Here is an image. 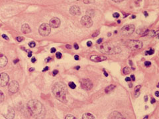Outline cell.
<instances>
[{
  "label": "cell",
  "instance_id": "obj_1",
  "mask_svg": "<svg viewBox=\"0 0 159 119\" xmlns=\"http://www.w3.org/2000/svg\"><path fill=\"white\" fill-rule=\"evenodd\" d=\"M27 108L30 114L36 119H42L46 115V110L44 105L36 99L30 100L27 103Z\"/></svg>",
  "mask_w": 159,
  "mask_h": 119
},
{
  "label": "cell",
  "instance_id": "obj_2",
  "mask_svg": "<svg viewBox=\"0 0 159 119\" xmlns=\"http://www.w3.org/2000/svg\"><path fill=\"white\" fill-rule=\"evenodd\" d=\"M52 91L54 96L56 97L61 103H66V94H67V88L65 84L61 82H57L55 84L53 88H52Z\"/></svg>",
  "mask_w": 159,
  "mask_h": 119
},
{
  "label": "cell",
  "instance_id": "obj_3",
  "mask_svg": "<svg viewBox=\"0 0 159 119\" xmlns=\"http://www.w3.org/2000/svg\"><path fill=\"white\" fill-rule=\"evenodd\" d=\"M99 50L101 52L104 54H116L121 52V48L118 47L113 45L109 42H104L99 47Z\"/></svg>",
  "mask_w": 159,
  "mask_h": 119
},
{
  "label": "cell",
  "instance_id": "obj_4",
  "mask_svg": "<svg viewBox=\"0 0 159 119\" xmlns=\"http://www.w3.org/2000/svg\"><path fill=\"white\" fill-rule=\"evenodd\" d=\"M127 47L132 50H139L143 47V42L137 40H129L125 42Z\"/></svg>",
  "mask_w": 159,
  "mask_h": 119
},
{
  "label": "cell",
  "instance_id": "obj_5",
  "mask_svg": "<svg viewBox=\"0 0 159 119\" xmlns=\"http://www.w3.org/2000/svg\"><path fill=\"white\" fill-rule=\"evenodd\" d=\"M51 30V28L49 25V24L47 23H42L40 26L39 29V32L40 35L43 36H47L50 34Z\"/></svg>",
  "mask_w": 159,
  "mask_h": 119
},
{
  "label": "cell",
  "instance_id": "obj_6",
  "mask_svg": "<svg viewBox=\"0 0 159 119\" xmlns=\"http://www.w3.org/2000/svg\"><path fill=\"white\" fill-rule=\"evenodd\" d=\"M80 85L81 87L83 89L86 90V91H89L90 89H92L93 87V83L90 79H80Z\"/></svg>",
  "mask_w": 159,
  "mask_h": 119
},
{
  "label": "cell",
  "instance_id": "obj_7",
  "mask_svg": "<svg viewBox=\"0 0 159 119\" xmlns=\"http://www.w3.org/2000/svg\"><path fill=\"white\" fill-rule=\"evenodd\" d=\"M134 30V26L133 25H127L124 26L121 29V34L123 36H130L133 34Z\"/></svg>",
  "mask_w": 159,
  "mask_h": 119
},
{
  "label": "cell",
  "instance_id": "obj_8",
  "mask_svg": "<svg viewBox=\"0 0 159 119\" xmlns=\"http://www.w3.org/2000/svg\"><path fill=\"white\" fill-rule=\"evenodd\" d=\"M19 89V85L17 81H12L8 85V90L11 93H17Z\"/></svg>",
  "mask_w": 159,
  "mask_h": 119
},
{
  "label": "cell",
  "instance_id": "obj_9",
  "mask_svg": "<svg viewBox=\"0 0 159 119\" xmlns=\"http://www.w3.org/2000/svg\"><path fill=\"white\" fill-rule=\"evenodd\" d=\"M80 23L82 25L87 27V28H90L93 25V21L91 20V18L87 16V15H85V16L82 17Z\"/></svg>",
  "mask_w": 159,
  "mask_h": 119
},
{
  "label": "cell",
  "instance_id": "obj_10",
  "mask_svg": "<svg viewBox=\"0 0 159 119\" xmlns=\"http://www.w3.org/2000/svg\"><path fill=\"white\" fill-rule=\"evenodd\" d=\"M10 81V77L6 73H1L0 74V86L5 87L7 85Z\"/></svg>",
  "mask_w": 159,
  "mask_h": 119
},
{
  "label": "cell",
  "instance_id": "obj_11",
  "mask_svg": "<svg viewBox=\"0 0 159 119\" xmlns=\"http://www.w3.org/2000/svg\"><path fill=\"white\" fill-rule=\"evenodd\" d=\"M109 119H127V118L123 114L118 111H114L110 114Z\"/></svg>",
  "mask_w": 159,
  "mask_h": 119
},
{
  "label": "cell",
  "instance_id": "obj_12",
  "mask_svg": "<svg viewBox=\"0 0 159 119\" xmlns=\"http://www.w3.org/2000/svg\"><path fill=\"white\" fill-rule=\"evenodd\" d=\"M60 25V20L57 17H53L50 21L49 25L51 28H58Z\"/></svg>",
  "mask_w": 159,
  "mask_h": 119
},
{
  "label": "cell",
  "instance_id": "obj_13",
  "mask_svg": "<svg viewBox=\"0 0 159 119\" xmlns=\"http://www.w3.org/2000/svg\"><path fill=\"white\" fill-rule=\"evenodd\" d=\"M4 117L6 119H13L15 117V111L11 106H8L7 113L5 114Z\"/></svg>",
  "mask_w": 159,
  "mask_h": 119
},
{
  "label": "cell",
  "instance_id": "obj_14",
  "mask_svg": "<svg viewBox=\"0 0 159 119\" xmlns=\"http://www.w3.org/2000/svg\"><path fill=\"white\" fill-rule=\"evenodd\" d=\"M107 60V58L105 56H97V55H93V56H90V60L93 61L95 62H100L102 61H105Z\"/></svg>",
  "mask_w": 159,
  "mask_h": 119
},
{
  "label": "cell",
  "instance_id": "obj_15",
  "mask_svg": "<svg viewBox=\"0 0 159 119\" xmlns=\"http://www.w3.org/2000/svg\"><path fill=\"white\" fill-rule=\"evenodd\" d=\"M70 13L72 15H80V13H81L80 9L78 6L73 5L70 9Z\"/></svg>",
  "mask_w": 159,
  "mask_h": 119
},
{
  "label": "cell",
  "instance_id": "obj_16",
  "mask_svg": "<svg viewBox=\"0 0 159 119\" xmlns=\"http://www.w3.org/2000/svg\"><path fill=\"white\" fill-rule=\"evenodd\" d=\"M7 64V58L4 54L0 53V68H4Z\"/></svg>",
  "mask_w": 159,
  "mask_h": 119
},
{
  "label": "cell",
  "instance_id": "obj_17",
  "mask_svg": "<svg viewBox=\"0 0 159 119\" xmlns=\"http://www.w3.org/2000/svg\"><path fill=\"white\" fill-rule=\"evenodd\" d=\"M21 31H22V33H23L24 34H28V33L31 31V29H30L28 24H24V25H23L22 27H21Z\"/></svg>",
  "mask_w": 159,
  "mask_h": 119
},
{
  "label": "cell",
  "instance_id": "obj_18",
  "mask_svg": "<svg viewBox=\"0 0 159 119\" xmlns=\"http://www.w3.org/2000/svg\"><path fill=\"white\" fill-rule=\"evenodd\" d=\"M149 32V30H148L146 28H139L137 29V34H139V35H141L143 36H146V35H148V33Z\"/></svg>",
  "mask_w": 159,
  "mask_h": 119
},
{
  "label": "cell",
  "instance_id": "obj_19",
  "mask_svg": "<svg viewBox=\"0 0 159 119\" xmlns=\"http://www.w3.org/2000/svg\"><path fill=\"white\" fill-rule=\"evenodd\" d=\"M115 88V86L114 85H109V86H108L106 88L105 92L107 94H108L109 93H111L112 91H114Z\"/></svg>",
  "mask_w": 159,
  "mask_h": 119
},
{
  "label": "cell",
  "instance_id": "obj_20",
  "mask_svg": "<svg viewBox=\"0 0 159 119\" xmlns=\"http://www.w3.org/2000/svg\"><path fill=\"white\" fill-rule=\"evenodd\" d=\"M82 119H96L94 117V116L91 113H85L82 116Z\"/></svg>",
  "mask_w": 159,
  "mask_h": 119
},
{
  "label": "cell",
  "instance_id": "obj_21",
  "mask_svg": "<svg viewBox=\"0 0 159 119\" xmlns=\"http://www.w3.org/2000/svg\"><path fill=\"white\" fill-rule=\"evenodd\" d=\"M123 74L125 75L129 74L131 73V69L129 68V67H125L123 69Z\"/></svg>",
  "mask_w": 159,
  "mask_h": 119
},
{
  "label": "cell",
  "instance_id": "obj_22",
  "mask_svg": "<svg viewBox=\"0 0 159 119\" xmlns=\"http://www.w3.org/2000/svg\"><path fill=\"white\" fill-rule=\"evenodd\" d=\"M68 85H69V87H70V88H71V89H75V88L76 87V84L74 83V82H72V81H71V82H69Z\"/></svg>",
  "mask_w": 159,
  "mask_h": 119
},
{
  "label": "cell",
  "instance_id": "obj_23",
  "mask_svg": "<svg viewBox=\"0 0 159 119\" xmlns=\"http://www.w3.org/2000/svg\"><path fill=\"white\" fill-rule=\"evenodd\" d=\"M4 100V95L1 91H0V103H2Z\"/></svg>",
  "mask_w": 159,
  "mask_h": 119
},
{
  "label": "cell",
  "instance_id": "obj_24",
  "mask_svg": "<svg viewBox=\"0 0 159 119\" xmlns=\"http://www.w3.org/2000/svg\"><path fill=\"white\" fill-rule=\"evenodd\" d=\"M100 30H96V32H95L94 34L92 35V37L93 38H95V37H96V36H98L100 35Z\"/></svg>",
  "mask_w": 159,
  "mask_h": 119
},
{
  "label": "cell",
  "instance_id": "obj_25",
  "mask_svg": "<svg viewBox=\"0 0 159 119\" xmlns=\"http://www.w3.org/2000/svg\"><path fill=\"white\" fill-rule=\"evenodd\" d=\"M65 119H77L74 116L72 115H66V117H65Z\"/></svg>",
  "mask_w": 159,
  "mask_h": 119
},
{
  "label": "cell",
  "instance_id": "obj_26",
  "mask_svg": "<svg viewBox=\"0 0 159 119\" xmlns=\"http://www.w3.org/2000/svg\"><path fill=\"white\" fill-rule=\"evenodd\" d=\"M155 52V51L154 50H152V49H151V50H149V51H146V54H149V55H152V54H153Z\"/></svg>",
  "mask_w": 159,
  "mask_h": 119
},
{
  "label": "cell",
  "instance_id": "obj_27",
  "mask_svg": "<svg viewBox=\"0 0 159 119\" xmlns=\"http://www.w3.org/2000/svg\"><path fill=\"white\" fill-rule=\"evenodd\" d=\"M35 45H36L35 42H33V41L30 42H29V46L30 47H31V48H34L35 47Z\"/></svg>",
  "mask_w": 159,
  "mask_h": 119
},
{
  "label": "cell",
  "instance_id": "obj_28",
  "mask_svg": "<svg viewBox=\"0 0 159 119\" xmlns=\"http://www.w3.org/2000/svg\"><path fill=\"white\" fill-rule=\"evenodd\" d=\"M140 87H141V86H140V85H137V86L135 87V89H134V92H135V93L139 92V90L140 89Z\"/></svg>",
  "mask_w": 159,
  "mask_h": 119
},
{
  "label": "cell",
  "instance_id": "obj_29",
  "mask_svg": "<svg viewBox=\"0 0 159 119\" xmlns=\"http://www.w3.org/2000/svg\"><path fill=\"white\" fill-rule=\"evenodd\" d=\"M56 56L57 58L60 59L61 58H62V54L59 52H56Z\"/></svg>",
  "mask_w": 159,
  "mask_h": 119
},
{
  "label": "cell",
  "instance_id": "obj_30",
  "mask_svg": "<svg viewBox=\"0 0 159 119\" xmlns=\"http://www.w3.org/2000/svg\"><path fill=\"white\" fill-rule=\"evenodd\" d=\"M151 62H149V61H146V62H145V66L146 67H149V66H151Z\"/></svg>",
  "mask_w": 159,
  "mask_h": 119
},
{
  "label": "cell",
  "instance_id": "obj_31",
  "mask_svg": "<svg viewBox=\"0 0 159 119\" xmlns=\"http://www.w3.org/2000/svg\"><path fill=\"white\" fill-rule=\"evenodd\" d=\"M16 39H17V41L18 42H21L22 41H23L24 38L23 37H21V36H18V37L16 38Z\"/></svg>",
  "mask_w": 159,
  "mask_h": 119
},
{
  "label": "cell",
  "instance_id": "obj_32",
  "mask_svg": "<svg viewBox=\"0 0 159 119\" xmlns=\"http://www.w3.org/2000/svg\"><path fill=\"white\" fill-rule=\"evenodd\" d=\"M58 73H59V71H58L57 69H55L53 72V75H56L58 74Z\"/></svg>",
  "mask_w": 159,
  "mask_h": 119
},
{
  "label": "cell",
  "instance_id": "obj_33",
  "mask_svg": "<svg viewBox=\"0 0 159 119\" xmlns=\"http://www.w3.org/2000/svg\"><path fill=\"white\" fill-rule=\"evenodd\" d=\"M113 16H114V17H115V18H117L119 17V13H114V15H113Z\"/></svg>",
  "mask_w": 159,
  "mask_h": 119
},
{
  "label": "cell",
  "instance_id": "obj_34",
  "mask_svg": "<svg viewBox=\"0 0 159 119\" xmlns=\"http://www.w3.org/2000/svg\"><path fill=\"white\" fill-rule=\"evenodd\" d=\"M2 37L4 38H5V40H7V41H8V40H9V38L7 37V36L6 35H5V34H3L2 35Z\"/></svg>",
  "mask_w": 159,
  "mask_h": 119
},
{
  "label": "cell",
  "instance_id": "obj_35",
  "mask_svg": "<svg viewBox=\"0 0 159 119\" xmlns=\"http://www.w3.org/2000/svg\"><path fill=\"white\" fill-rule=\"evenodd\" d=\"M91 45H92V42H91V41H88L87 42V46H88V47H90Z\"/></svg>",
  "mask_w": 159,
  "mask_h": 119
},
{
  "label": "cell",
  "instance_id": "obj_36",
  "mask_svg": "<svg viewBox=\"0 0 159 119\" xmlns=\"http://www.w3.org/2000/svg\"><path fill=\"white\" fill-rule=\"evenodd\" d=\"M51 60V58L48 57L47 58H46V59H45V62H49Z\"/></svg>",
  "mask_w": 159,
  "mask_h": 119
},
{
  "label": "cell",
  "instance_id": "obj_37",
  "mask_svg": "<svg viewBox=\"0 0 159 119\" xmlns=\"http://www.w3.org/2000/svg\"><path fill=\"white\" fill-rule=\"evenodd\" d=\"M56 48H52L51 49V53H54L55 52H56Z\"/></svg>",
  "mask_w": 159,
  "mask_h": 119
},
{
  "label": "cell",
  "instance_id": "obj_38",
  "mask_svg": "<svg viewBox=\"0 0 159 119\" xmlns=\"http://www.w3.org/2000/svg\"><path fill=\"white\" fill-rule=\"evenodd\" d=\"M48 69H49V68H48V66H47V67H45V68L43 69H42V72H46V71H48Z\"/></svg>",
  "mask_w": 159,
  "mask_h": 119
},
{
  "label": "cell",
  "instance_id": "obj_39",
  "mask_svg": "<svg viewBox=\"0 0 159 119\" xmlns=\"http://www.w3.org/2000/svg\"><path fill=\"white\" fill-rule=\"evenodd\" d=\"M130 78H131V79H132L133 81H134V80H135V77H134V75H131Z\"/></svg>",
  "mask_w": 159,
  "mask_h": 119
},
{
  "label": "cell",
  "instance_id": "obj_40",
  "mask_svg": "<svg viewBox=\"0 0 159 119\" xmlns=\"http://www.w3.org/2000/svg\"><path fill=\"white\" fill-rule=\"evenodd\" d=\"M102 38H100V39H98V40H97V44H101V42H102Z\"/></svg>",
  "mask_w": 159,
  "mask_h": 119
},
{
  "label": "cell",
  "instance_id": "obj_41",
  "mask_svg": "<svg viewBox=\"0 0 159 119\" xmlns=\"http://www.w3.org/2000/svg\"><path fill=\"white\" fill-rule=\"evenodd\" d=\"M74 48L76 50H78V48H79V47H78V45L77 44H74Z\"/></svg>",
  "mask_w": 159,
  "mask_h": 119
},
{
  "label": "cell",
  "instance_id": "obj_42",
  "mask_svg": "<svg viewBox=\"0 0 159 119\" xmlns=\"http://www.w3.org/2000/svg\"><path fill=\"white\" fill-rule=\"evenodd\" d=\"M36 58H35V57H33L32 58V59H31V62H33V63H35V62H36Z\"/></svg>",
  "mask_w": 159,
  "mask_h": 119
},
{
  "label": "cell",
  "instance_id": "obj_43",
  "mask_svg": "<svg viewBox=\"0 0 159 119\" xmlns=\"http://www.w3.org/2000/svg\"><path fill=\"white\" fill-rule=\"evenodd\" d=\"M31 56H32V52L31 51H29L28 57H31Z\"/></svg>",
  "mask_w": 159,
  "mask_h": 119
},
{
  "label": "cell",
  "instance_id": "obj_44",
  "mask_svg": "<svg viewBox=\"0 0 159 119\" xmlns=\"http://www.w3.org/2000/svg\"><path fill=\"white\" fill-rule=\"evenodd\" d=\"M66 48H68V49H71V46H70V45H69V44H67V45H66Z\"/></svg>",
  "mask_w": 159,
  "mask_h": 119
},
{
  "label": "cell",
  "instance_id": "obj_45",
  "mask_svg": "<svg viewBox=\"0 0 159 119\" xmlns=\"http://www.w3.org/2000/svg\"><path fill=\"white\" fill-rule=\"evenodd\" d=\"M131 80V78L129 77H127L126 78H125V81H130Z\"/></svg>",
  "mask_w": 159,
  "mask_h": 119
},
{
  "label": "cell",
  "instance_id": "obj_46",
  "mask_svg": "<svg viewBox=\"0 0 159 119\" xmlns=\"http://www.w3.org/2000/svg\"><path fill=\"white\" fill-rule=\"evenodd\" d=\"M74 59L76 60H79V56H78V55H75V56H74Z\"/></svg>",
  "mask_w": 159,
  "mask_h": 119
},
{
  "label": "cell",
  "instance_id": "obj_47",
  "mask_svg": "<svg viewBox=\"0 0 159 119\" xmlns=\"http://www.w3.org/2000/svg\"><path fill=\"white\" fill-rule=\"evenodd\" d=\"M91 2H93V1H84V4H90Z\"/></svg>",
  "mask_w": 159,
  "mask_h": 119
},
{
  "label": "cell",
  "instance_id": "obj_48",
  "mask_svg": "<svg viewBox=\"0 0 159 119\" xmlns=\"http://www.w3.org/2000/svg\"><path fill=\"white\" fill-rule=\"evenodd\" d=\"M155 102H156V100H155V99L152 98V99H151V103H152V104H153V103H155Z\"/></svg>",
  "mask_w": 159,
  "mask_h": 119
},
{
  "label": "cell",
  "instance_id": "obj_49",
  "mask_svg": "<svg viewBox=\"0 0 159 119\" xmlns=\"http://www.w3.org/2000/svg\"><path fill=\"white\" fill-rule=\"evenodd\" d=\"M155 95L157 96V97H159V92H158V91H156Z\"/></svg>",
  "mask_w": 159,
  "mask_h": 119
},
{
  "label": "cell",
  "instance_id": "obj_50",
  "mask_svg": "<svg viewBox=\"0 0 159 119\" xmlns=\"http://www.w3.org/2000/svg\"><path fill=\"white\" fill-rule=\"evenodd\" d=\"M34 70H35V68H30V69H29V71H30V72L34 71Z\"/></svg>",
  "mask_w": 159,
  "mask_h": 119
},
{
  "label": "cell",
  "instance_id": "obj_51",
  "mask_svg": "<svg viewBox=\"0 0 159 119\" xmlns=\"http://www.w3.org/2000/svg\"><path fill=\"white\" fill-rule=\"evenodd\" d=\"M139 92H138V93H135V97H138L139 95Z\"/></svg>",
  "mask_w": 159,
  "mask_h": 119
},
{
  "label": "cell",
  "instance_id": "obj_52",
  "mask_svg": "<svg viewBox=\"0 0 159 119\" xmlns=\"http://www.w3.org/2000/svg\"><path fill=\"white\" fill-rule=\"evenodd\" d=\"M145 101L146 102V101H148V98H147V96H145Z\"/></svg>",
  "mask_w": 159,
  "mask_h": 119
},
{
  "label": "cell",
  "instance_id": "obj_53",
  "mask_svg": "<svg viewBox=\"0 0 159 119\" xmlns=\"http://www.w3.org/2000/svg\"><path fill=\"white\" fill-rule=\"evenodd\" d=\"M18 61H19V60H18V59H17V60H14V63H15V64H16V63H17V62H18Z\"/></svg>",
  "mask_w": 159,
  "mask_h": 119
},
{
  "label": "cell",
  "instance_id": "obj_54",
  "mask_svg": "<svg viewBox=\"0 0 159 119\" xmlns=\"http://www.w3.org/2000/svg\"><path fill=\"white\" fill-rule=\"evenodd\" d=\"M144 13H145V17H147L148 16V14H147V13H146V12L145 11V12H144Z\"/></svg>",
  "mask_w": 159,
  "mask_h": 119
},
{
  "label": "cell",
  "instance_id": "obj_55",
  "mask_svg": "<svg viewBox=\"0 0 159 119\" xmlns=\"http://www.w3.org/2000/svg\"><path fill=\"white\" fill-rule=\"evenodd\" d=\"M104 75H105L106 76H108V73H107L106 72H104Z\"/></svg>",
  "mask_w": 159,
  "mask_h": 119
},
{
  "label": "cell",
  "instance_id": "obj_56",
  "mask_svg": "<svg viewBox=\"0 0 159 119\" xmlns=\"http://www.w3.org/2000/svg\"><path fill=\"white\" fill-rule=\"evenodd\" d=\"M114 2H115V3H121L122 1H114Z\"/></svg>",
  "mask_w": 159,
  "mask_h": 119
},
{
  "label": "cell",
  "instance_id": "obj_57",
  "mask_svg": "<svg viewBox=\"0 0 159 119\" xmlns=\"http://www.w3.org/2000/svg\"><path fill=\"white\" fill-rule=\"evenodd\" d=\"M80 68V66H77V67H76V69H79Z\"/></svg>",
  "mask_w": 159,
  "mask_h": 119
},
{
  "label": "cell",
  "instance_id": "obj_58",
  "mask_svg": "<svg viewBox=\"0 0 159 119\" xmlns=\"http://www.w3.org/2000/svg\"><path fill=\"white\" fill-rule=\"evenodd\" d=\"M148 118H149V117H148V116L147 115H146V117L144 118H143V119H148Z\"/></svg>",
  "mask_w": 159,
  "mask_h": 119
},
{
  "label": "cell",
  "instance_id": "obj_59",
  "mask_svg": "<svg viewBox=\"0 0 159 119\" xmlns=\"http://www.w3.org/2000/svg\"><path fill=\"white\" fill-rule=\"evenodd\" d=\"M111 33H108V36H111Z\"/></svg>",
  "mask_w": 159,
  "mask_h": 119
},
{
  "label": "cell",
  "instance_id": "obj_60",
  "mask_svg": "<svg viewBox=\"0 0 159 119\" xmlns=\"http://www.w3.org/2000/svg\"><path fill=\"white\" fill-rule=\"evenodd\" d=\"M132 86H133V84H129V87H132Z\"/></svg>",
  "mask_w": 159,
  "mask_h": 119
},
{
  "label": "cell",
  "instance_id": "obj_61",
  "mask_svg": "<svg viewBox=\"0 0 159 119\" xmlns=\"http://www.w3.org/2000/svg\"><path fill=\"white\" fill-rule=\"evenodd\" d=\"M132 18H133V19H134V18H135V16H134V15H133V16H132Z\"/></svg>",
  "mask_w": 159,
  "mask_h": 119
},
{
  "label": "cell",
  "instance_id": "obj_62",
  "mask_svg": "<svg viewBox=\"0 0 159 119\" xmlns=\"http://www.w3.org/2000/svg\"><path fill=\"white\" fill-rule=\"evenodd\" d=\"M120 22H121L120 20H119V21H118V23H120Z\"/></svg>",
  "mask_w": 159,
  "mask_h": 119
}]
</instances>
